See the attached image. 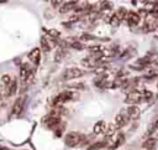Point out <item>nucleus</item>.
Returning <instances> with one entry per match:
<instances>
[{"mask_svg": "<svg viewBox=\"0 0 158 150\" xmlns=\"http://www.w3.org/2000/svg\"><path fill=\"white\" fill-rule=\"evenodd\" d=\"M28 58H30V61H31L35 66H37V64L41 62V51H40V48H33V50L28 53Z\"/></svg>", "mask_w": 158, "mask_h": 150, "instance_id": "11", "label": "nucleus"}, {"mask_svg": "<svg viewBox=\"0 0 158 150\" xmlns=\"http://www.w3.org/2000/svg\"><path fill=\"white\" fill-rule=\"evenodd\" d=\"M156 131H158V119L157 120H154L153 123H151V125L148 126V129H147V131H146V138L148 139L151 135H153V133H156Z\"/></svg>", "mask_w": 158, "mask_h": 150, "instance_id": "16", "label": "nucleus"}, {"mask_svg": "<svg viewBox=\"0 0 158 150\" xmlns=\"http://www.w3.org/2000/svg\"><path fill=\"white\" fill-rule=\"evenodd\" d=\"M126 115L130 120H137L141 117V109L138 105H128L126 109Z\"/></svg>", "mask_w": 158, "mask_h": 150, "instance_id": "7", "label": "nucleus"}, {"mask_svg": "<svg viewBox=\"0 0 158 150\" xmlns=\"http://www.w3.org/2000/svg\"><path fill=\"white\" fill-rule=\"evenodd\" d=\"M111 7H112V2H110V1H102L99 4L100 10H110Z\"/></svg>", "mask_w": 158, "mask_h": 150, "instance_id": "25", "label": "nucleus"}, {"mask_svg": "<svg viewBox=\"0 0 158 150\" xmlns=\"http://www.w3.org/2000/svg\"><path fill=\"white\" fill-rule=\"evenodd\" d=\"M78 4H79V1H65V2H63V5L60 6L59 11L63 12V14H64V12H68L69 10L75 9Z\"/></svg>", "mask_w": 158, "mask_h": 150, "instance_id": "13", "label": "nucleus"}, {"mask_svg": "<svg viewBox=\"0 0 158 150\" xmlns=\"http://www.w3.org/2000/svg\"><path fill=\"white\" fill-rule=\"evenodd\" d=\"M43 124L49 128V129H57L59 125H62V121H60V117H56V115H52V114H48L44 119H43Z\"/></svg>", "mask_w": 158, "mask_h": 150, "instance_id": "4", "label": "nucleus"}, {"mask_svg": "<svg viewBox=\"0 0 158 150\" xmlns=\"http://www.w3.org/2000/svg\"><path fill=\"white\" fill-rule=\"evenodd\" d=\"M65 55H67V51H65V48H64V47H59V48L57 50V53H56V56H54V61H56V62H59V61H62V60H63V57H65Z\"/></svg>", "mask_w": 158, "mask_h": 150, "instance_id": "18", "label": "nucleus"}, {"mask_svg": "<svg viewBox=\"0 0 158 150\" xmlns=\"http://www.w3.org/2000/svg\"><path fill=\"white\" fill-rule=\"evenodd\" d=\"M11 77L9 76V74H4L2 77H1V86H2V88L6 90V88L9 87V84L11 83Z\"/></svg>", "mask_w": 158, "mask_h": 150, "instance_id": "22", "label": "nucleus"}, {"mask_svg": "<svg viewBox=\"0 0 158 150\" xmlns=\"http://www.w3.org/2000/svg\"><path fill=\"white\" fill-rule=\"evenodd\" d=\"M128 117L126 115V113H118L116 117H115V121H114V124L116 125V128L117 129H121V128H123L125 125H127L128 124Z\"/></svg>", "mask_w": 158, "mask_h": 150, "instance_id": "8", "label": "nucleus"}, {"mask_svg": "<svg viewBox=\"0 0 158 150\" xmlns=\"http://www.w3.org/2000/svg\"><path fill=\"white\" fill-rule=\"evenodd\" d=\"M126 20H127V24H128L130 26H137V25L139 24L141 16H139V14H137V12H133V11H128Z\"/></svg>", "mask_w": 158, "mask_h": 150, "instance_id": "10", "label": "nucleus"}, {"mask_svg": "<svg viewBox=\"0 0 158 150\" xmlns=\"http://www.w3.org/2000/svg\"><path fill=\"white\" fill-rule=\"evenodd\" d=\"M157 87H158V84H157Z\"/></svg>", "mask_w": 158, "mask_h": 150, "instance_id": "32", "label": "nucleus"}, {"mask_svg": "<svg viewBox=\"0 0 158 150\" xmlns=\"http://www.w3.org/2000/svg\"><path fill=\"white\" fill-rule=\"evenodd\" d=\"M84 76V71L78 68V67H70L68 69H65L62 74V79L63 81H69V79H75Z\"/></svg>", "mask_w": 158, "mask_h": 150, "instance_id": "2", "label": "nucleus"}, {"mask_svg": "<svg viewBox=\"0 0 158 150\" xmlns=\"http://www.w3.org/2000/svg\"><path fill=\"white\" fill-rule=\"evenodd\" d=\"M51 4H52V6H53V7H59V9H60V6L63 5V1H57V0H53V1H51Z\"/></svg>", "mask_w": 158, "mask_h": 150, "instance_id": "30", "label": "nucleus"}, {"mask_svg": "<svg viewBox=\"0 0 158 150\" xmlns=\"http://www.w3.org/2000/svg\"><path fill=\"white\" fill-rule=\"evenodd\" d=\"M156 141H157L156 138H148V139H146V140L142 143V148H143L144 150H153L154 146H156Z\"/></svg>", "mask_w": 158, "mask_h": 150, "instance_id": "14", "label": "nucleus"}, {"mask_svg": "<svg viewBox=\"0 0 158 150\" xmlns=\"http://www.w3.org/2000/svg\"><path fill=\"white\" fill-rule=\"evenodd\" d=\"M16 90H17V81L16 79H12L11 83L9 84V87L6 88V94L9 97H11V95H14L16 93Z\"/></svg>", "mask_w": 158, "mask_h": 150, "instance_id": "15", "label": "nucleus"}, {"mask_svg": "<svg viewBox=\"0 0 158 150\" xmlns=\"http://www.w3.org/2000/svg\"><path fill=\"white\" fill-rule=\"evenodd\" d=\"M143 100V93L138 92V90H133L131 93H128L125 98L126 103H131V105H136V103H139Z\"/></svg>", "mask_w": 158, "mask_h": 150, "instance_id": "5", "label": "nucleus"}, {"mask_svg": "<svg viewBox=\"0 0 158 150\" xmlns=\"http://www.w3.org/2000/svg\"><path fill=\"white\" fill-rule=\"evenodd\" d=\"M123 143H125V135H123L122 133H118V134H117V138H116V140H115V144L112 145V149H116V148L121 146Z\"/></svg>", "mask_w": 158, "mask_h": 150, "instance_id": "20", "label": "nucleus"}, {"mask_svg": "<svg viewBox=\"0 0 158 150\" xmlns=\"http://www.w3.org/2000/svg\"><path fill=\"white\" fill-rule=\"evenodd\" d=\"M83 41H89V40H95V36H93V35H90V33H84V35H81V37H80Z\"/></svg>", "mask_w": 158, "mask_h": 150, "instance_id": "27", "label": "nucleus"}, {"mask_svg": "<svg viewBox=\"0 0 158 150\" xmlns=\"http://www.w3.org/2000/svg\"><path fill=\"white\" fill-rule=\"evenodd\" d=\"M25 102H26V98L25 97H19L16 100H15V103H14V105H12V110H11V113H12V115H20L22 112H23V108H25Z\"/></svg>", "mask_w": 158, "mask_h": 150, "instance_id": "6", "label": "nucleus"}, {"mask_svg": "<svg viewBox=\"0 0 158 150\" xmlns=\"http://www.w3.org/2000/svg\"><path fill=\"white\" fill-rule=\"evenodd\" d=\"M105 145H106V141L105 140H101V141H96V143L91 144L90 146H88V149L89 150H99V149H101Z\"/></svg>", "mask_w": 158, "mask_h": 150, "instance_id": "23", "label": "nucleus"}, {"mask_svg": "<svg viewBox=\"0 0 158 150\" xmlns=\"http://www.w3.org/2000/svg\"><path fill=\"white\" fill-rule=\"evenodd\" d=\"M70 99H73V93L70 90H64V92H60L59 94H57L52 99V104L59 107L60 104H63V103H65V102H68Z\"/></svg>", "mask_w": 158, "mask_h": 150, "instance_id": "3", "label": "nucleus"}, {"mask_svg": "<svg viewBox=\"0 0 158 150\" xmlns=\"http://www.w3.org/2000/svg\"><path fill=\"white\" fill-rule=\"evenodd\" d=\"M116 130H117V128H116V125H115L114 123L109 124V125H107V129H106V131H105V138H106V139H110V138L115 134Z\"/></svg>", "mask_w": 158, "mask_h": 150, "instance_id": "17", "label": "nucleus"}, {"mask_svg": "<svg viewBox=\"0 0 158 150\" xmlns=\"http://www.w3.org/2000/svg\"><path fill=\"white\" fill-rule=\"evenodd\" d=\"M48 35H49L51 37H54V38H58L60 33H59V32H58L57 30H49V31H48Z\"/></svg>", "mask_w": 158, "mask_h": 150, "instance_id": "29", "label": "nucleus"}, {"mask_svg": "<svg viewBox=\"0 0 158 150\" xmlns=\"http://www.w3.org/2000/svg\"><path fill=\"white\" fill-rule=\"evenodd\" d=\"M70 47H73L75 50H83L84 48V45L80 43V42H73V43H70Z\"/></svg>", "mask_w": 158, "mask_h": 150, "instance_id": "28", "label": "nucleus"}, {"mask_svg": "<svg viewBox=\"0 0 158 150\" xmlns=\"http://www.w3.org/2000/svg\"><path fill=\"white\" fill-rule=\"evenodd\" d=\"M143 100H149L151 98H153V93L151 90H143Z\"/></svg>", "mask_w": 158, "mask_h": 150, "instance_id": "26", "label": "nucleus"}, {"mask_svg": "<svg viewBox=\"0 0 158 150\" xmlns=\"http://www.w3.org/2000/svg\"><path fill=\"white\" fill-rule=\"evenodd\" d=\"M84 138H85V135L81 134V133H78V131H70V133H68V134L64 136V143H65L67 146H69V148H74V146L81 145Z\"/></svg>", "mask_w": 158, "mask_h": 150, "instance_id": "1", "label": "nucleus"}, {"mask_svg": "<svg viewBox=\"0 0 158 150\" xmlns=\"http://www.w3.org/2000/svg\"><path fill=\"white\" fill-rule=\"evenodd\" d=\"M101 51H102V47L100 45H95V46H89L88 47V52H90L93 55H99V53H101Z\"/></svg>", "mask_w": 158, "mask_h": 150, "instance_id": "24", "label": "nucleus"}, {"mask_svg": "<svg viewBox=\"0 0 158 150\" xmlns=\"http://www.w3.org/2000/svg\"><path fill=\"white\" fill-rule=\"evenodd\" d=\"M33 76V71H31L30 66L28 64H22L21 66V69H20V78L22 82H26V81H30V78Z\"/></svg>", "mask_w": 158, "mask_h": 150, "instance_id": "9", "label": "nucleus"}, {"mask_svg": "<svg viewBox=\"0 0 158 150\" xmlns=\"http://www.w3.org/2000/svg\"><path fill=\"white\" fill-rule=\"evenodd\" d=\"M41 48H42V51H44V52L51 51V45H49V42L47 41V38H46L44 36L41 37Z\"/></svg>", "mask_w": 158, "mask_h": 150, "instance_id": "21", "label": "nucleus"}, {"mask_svg": "<svg viewBox=\"0 0 158 150\" xmlns=\"http://www.w3.org/2000/svg\"><path fill=\"white\" fill-rule=\"evenodd\" d=\"M106 129H107V125H106V123L104 121V120H99V121H96L95 124H94V128H93V131H94V134H102V133H105L106 131Z\"/></svg>", "mask_w": 158, "mask_h": 150, "instance_id": "12", "label": "nucleus"}, {"mask_svg": "<svg viewBox=\"0 0 158 150\" xmlns=\"http://www.w3.org/2000/svg\"><path fill=\"white\" fill-rule=\"evenodd\" d=\"M127 14H128V11H127L125 7H122V6H121V7H118V9H117V11L115 12V15L120 19V21H122L123 19H126V17H127Z\"/></svg>", "mask_w": 158, "mask_h": 150, "instance_id": "19", "label": "nucleus"}, {"mask_svg": "<svg viewBox=\"0 0 158 150\" xmlns=\"http://www.w3.org/2000/svg\"><path fill=\"white\" fill-rule=\"evenodd\" d=\"M0 150H10V149L6 148V146H4V145H0Z\"/></svg>", "mask_w": 158, "mask_h": 150, "instance_id": "31", "label": "nucleus"}]
</instances>
